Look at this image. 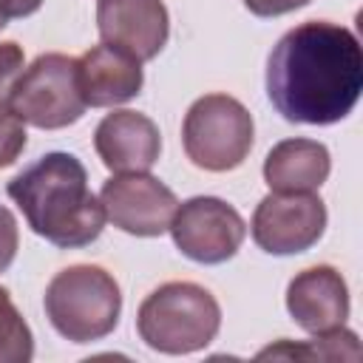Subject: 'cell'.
<instances>
[{"instance_id":"22","label":"cell","mask_w":363,"mask_h":363,"mask_svg":"<svg viewBox=\"0 0 363 363\" xmlns=\"http://www.w3.org/2000/svg\"><path fill=\"white\" fill-rule=\"evenodd\" d=\"M6 23H9V20H6V17H3V14H0V31H3V28H6Z\"/></svg>"},{"instance_id":"15","label":"cell","mask_w":363,"mask_h":363,"mask_svg":"<svg viewBox=\"0 0 363 363\" xmlns=\"http://www.w3.org/2000/svg\"><path fill=\"white\" fill-rule=\"evenodd\" d=\"M258 357H309V360H357L360 357V343L357 335L337 326L332 332L315 335V340L309 346H298L289 340H281L278 346H269L264 352H258Z\"/></svg>"},{"instance_id":"1","label":"cell","mask_w":363,"mask_h":363,"mask_svg":"<svg viewBox=\"0 0 363 363\" xmlns=\"http://www.w3.org/2000/svg\"><path fill=\"white\" fill-rule=\"evenodd\" d=\"M363 91V48L337 23L289 28L267 60V96L286 122L332 125L352 113Z\"/></svg>"},{"instance_id":"21","label":"cell","mask_w":363,"mask_h":363,"mask_svg":"<svg viewBox=\"0 0 363 363\" xmlns=\"http://www.w3.org/2000/svg\"><path fill=\"white\" fill-rule=\"evenodd\" d=\"M43 6V0H0V14L6 20L11 17H28Z\"/></svg>"},{"instance_id":"7","label":"cell","mask_w":363,"mask_h":363,"mask_svg":"<svg viewBox=\"0 0 363 363\" xmlns=\"http://www.w3.org/2000/svg\"><path fill=\"white\" fill-rule=\"evenodd\" d=\"M167 230L182 255L199 264H224L238 252L247 235L238 210L216 196H196L179 204Z\"/></svg>"},{"instance_id":"12","label":"cell","mask_w":363,"mask_h":363,"mask_svg":"<svg viewBox=\"0 0 363 363\" xmlns=\"http://www.w3.org/2000/svg\"><path fill=\"white\" fill-rule=\"evenodd\" d=\"M94 147L111 173H147L162 150L159 128L136 111H113L94 130Z\"/></svg>"},{"instance_id":"10","label":"cell","mask_w":363,"mask_h":363,"mask_svg":"<svg viewBox=\"0 0 363 363\" xmlns=\"http://www.w3.org/2000/svg\"><path fill=\"white\" fill-rule=\"evenodd\" d=\"M96 28L102 43L145 62L164 48L170 20L162 0H99Z\"/></svg>"},{"instance_id":"20","label":"cell","mask_w":363,"mask_h":363,"mask_svg":"<svg viewBox=\"0 0 363 363\" xmlns=\"http://www.w3.org/2000/svg\"><path fill=\"white\" fill-rule=\"evenodd\" d=\"M312 0H244V6L255 14V17H278L286 11H295L301 6H306Z\"/></svg>"},{"instance_id":"19","label":"cell","mask_w":363,"mask_h":363,"mask_svg":"<svg viewBox=\"0 0 363 363\" xmlns=\"http://www.w3.org/2000/svg\"><path fill=\"white\" fill-rule=\"evenodd\" d=\"M17 244H20L17 218L11 216L9 207L0 204V272L11 267V261H14V255H17Z\"/></svg>"},{"instance_id":"6","label":"cell","mask_w":363,"mask_h":363,"mask_svg":"<svg viewBox=\"0 0 363 363\" xmlns=\"http://www.w3.org/2000/svg\"><path fill=\"white\" fill-rule=\"evenodd\" d=\"M9 108L28 125L57 130L74 125L85 113L79 91V60L68 54L37 57L14 82Z\"/></svg>"},{"instance_id":"2","label":"cell","mask_w":363,"mask_h":363,"mask_svg":"<svg viewBox=\"0 0 363 363\" xmlns=\"http://www.w3.org/2000/svg\"><path fill=\"white\" fill-rule=\"evenodd\" d=\"M11 201L28 227L62 250H77L99 238L105 207L88 190V173L71 153H45L9 182Z\"/></svg>"},{"instance_id":"18","label":"cell","mask_w":363,"mask_h":363,"mask_svg":"<svg viewBox=\"0 0 363 363\" xmlns=\"http://www.w3.org/2000/svg\"><path fill=\"white\" fill-rule=\"evenodd\" d=\"M23 74V48L17 43H0V105L9 102V94Z\"/></svg>"},{"instance_id":"4","label":"cell","mask_w":363,"mask_h":363,"mask_svg":"<svg viewBox=\"0 0 363 363\" xmlns=\"http://www.w3.org/2000/svg\"><path fill=\"white\" fill-rule=\"evenodd\" d=\"M122 292L111 272L77 264L57 272L45 289V315L71 343H91L111 335L119 323Z\"/></svg>"},{"instance_id":"16","label":"cell","mask_w":363,"mask_h":363,"mask_svg":"<svg viewBox=\"0 0 363 363\" xmlns=\"http://www.w3.org/2000/svg\"><path fill=\"white\" fill-rule=\"evenodd\" d=\"M34 357V337L11 295L0 286V363H28Z\"/></svg>"},{"instance_id":"17","label":"cell","mask_w":363,"mask_h":363,"mask_svg":"<svg viewBox=\"0 0 363 363\" xmlns=\"http://www.w3.org/2000/svg\"><path fill=\"white\" fill-rule=\"evenodd\" d=\"M26 147V128L23 119L6 105H0V167H9L17 162V156Z\"/></svg>"},{"instance_id":"11","label":"cell","mask_w":363,"mask_h":363,"mask_svg":"<svg viewBox=\"0 0 363 363\" xmlns=\"http://www.w3.org/2000/svg\"><path fill=\"white\" fill-rule=\"evenodd\" d=\"M286 309L309 335H323L343 326L349 318V289L343 275L329 264L298 272L286 286Z\"/></svg>"},{"instance_id":"5","label":"cell","mask_w":363,"mask_h":363,"mask_svg":"<svg viewBox=\"0 0 363 363\" xmlns=\"http://www.w3.org/2000/svg\"><path fill=\"white\" fill-rule=\"evenodd\" d=\"M252 116L227 94H207L190 105L182 125V145L187 159L210 173L238 167L252 150Z\"/></svg>"},{"instance_id":"3","label":"cell","mask_w":363,"mask_h":363,"mask_svg":"<svg viewBox=\"0 0 363 363\" xmlns=\"http://www.w3.org/2000/svg\"><path fill=\"white\" fill-rule=\"evenodd\" d=\"M221 326L218 301L199 284L170 281L153 289L139 312L136 329L145 346L162 354H190L213 343Z\"/></svg>"},{"instance_id":"13","label":"cell","mask_w":363,"mask_h":363,"mask_svg":"<svg viewBox=\"0 0 363 363\" xmlns=\"http://www.w3.org/2000/svg\"><path fill=\"white\" fill-rule=\"evenodd\" d=\"M142 62L102 43L79 57V91L91 108H113L142 91Z\"/></svg>"},{"instance_id":"9","label":"cell","mask_w":363,"mask_h":363,"mask_svg":"<svg viewBox=\"0 0 363 363\" xmlns=\"http://www.w3.org/2000/svg\"><path fill=\"white\" fill-rule=\"evenodd\" d=\"M99 201L105 207V218L113 221V227L142 238L167 233L179 207L173 190L147 173H119L108 179L102 184Z\"/></svg>"},{"instance_id":"8","label":"cell","mask_w":363,"mask_h":363,"mask_svg":"<svg viewBox=\"0 0 363 363\" xmlns=\"http://www.w3.org/2000/svg\"><path fill=\"white\" fill-rule=\"evenodd\" d=\"M252 241L269 255H295L318 244L326 207L315 193H269L252 213Z\"/></svg>"},{"instance_id":"14","label":"cell","mask_w":363,"mask_h":363,"mask_svg":"<svg viewBox=\"0 0 363 363\" xmlns=\"http://www.w3.org/2000/svg\"><path fill=\"white\" fill-rule=\"evenodd\" d=\"M332 170L326 145L315 139H284L264 159V182L272 193H312Z\"/></svg>"}]
</instances>
